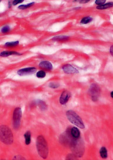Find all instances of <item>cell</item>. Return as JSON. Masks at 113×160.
<instances>
[{"mask_svg":"<svg viewBox=\"0 0 113 160\" xmlns=\"http://www.w3.org/2000/svg\"><path fill=\"white\" fill-rule=\"evenodd\" d=\"M113 7V2H108V3H105L102 5H97V10H106V9L111 8Z\"/></svg>","mask_w":113,"mask_h":160,"instance_id":"cell-13","label":"cell"},{"mask_svg":"<svg viewBox=\"0 0 113 160\" xmlns=\"http://www.w3.org/2000/svg\"><path fill=\"white\" fill-rule=\"evenodd\" d=\"M70 133H71V137L74 138H78L80 137V132H79V129L76 127H72Z\"/></svg>","mask_w":113,"mask_h":160,"instance_id":"cell-11","label":"cell"},{"mask_svg":"<svg viewBox=\"0 0 113 160\" xmlns=\"http://www.w3.org/2000/svg\"><path fill=\"white\" fill-rule=\"evenodd\" d=\"M36 68L34 67H30V68H26L23 69H20L18 71V74L19 76H25V75H29L32 74L35 72Z\"/></svg>","mask_w":113,"mask_h":160,"instance_id":"cell-7","label":"cell"},{"mask_svg":"<svg viewBox=\"0 0 113 160\" xmlns=\"http://www.w3.org/2000/svg\"><path fill=\"white\" fill-rule=\"evenodd\" d=\"M37 149L39 156L43 159H46L48 155V146L45 138L39 135L37 138Z\"/></svg>","mask_w":113,"mask_h":160,"instance_id":"cell-1","label":"cell"},{"mask_svg":"<svg viewBox=\"0 0 113 160\" xmlns=\"http://www.w3.org/2000/svg\"><path fill=\"white\" fill-rule=\"evenodd\" d=\"M100 90L99 86L97 84H91L89 89V94L91 96V98L93 101H97L99 99L100 96Z\"/></svg>","mask_w":113,"mask_h":160,"instance_id":"cell-5","label":"cell"},{"mask_svg":"<svg viewBox=\"0 0 113 160\" xmlns=\"http://www.w3.org/2000/svg\"><path fill=\"white\" fill-rule=\"evenodd\" d=\"M37 105L39 107V108H40L42 111H44L45 110H47L48 106H47L46 104H45L44 101L37 100Z\"/></svg>","mask_w":113,"mask_h":160,"instance_id":"cell-14","label":"cell"},{"mask_svg":"<svg viewBox=\"0 0 113 160\" xmlns=\"http://www.w3.org/2000/svg\"><path fill=\"white\" fill-rule=\"evenodd\" d=\"M45 75H46V73H45V72L44 70H39L37 72L36 74L37 77L39 78H45Z\"/></svg>","mask_w":113,"mask_h":160,"instance_id":"cell-21","label":"cell"},{"mask_svg":"<svg viewBox=\"0 0 113 160\" xmlns=\"http://www.w3.org/2000/svg\"><path fill=\"white\" fill-rule=\"evenodd\" d=\"M62 70L66 74H77L79 73V71L77 68L71 64H66L62 67Z\"/></svg>","mask_w":113,"mask_h":160,"instance_id":"cell-8","label":"cell"},{"mask_svg":"<svg viewBox=\"0 0 113 160\" xmlns=\"http://www.w3.org/2000/svg\"><path fill=\"white\" fill-rule=\"evenodd\" d=\"M24 138H25V144L29 145L30 143V141H31V134L29 131H27L25 134H24Z\"/></svg>","mask_w":113,"mask_h":160,"instance_id":"cell-16","label":"cell"},{"mask_svg":"<svg viewBox=\"0 0 113 160\" xmlns=\"http://www.w3.org/2000/svg\"><path fill=\"white\" fill-rule=\"evenodd\" d=\"M19 44V41H13V42H8L5 44V46L8 47H16L17 45Z\"/></svg>","mask_w":113,"mask_h":160,"instance_id":"cell-19","label":"cell"},{"mask_svg":"<svg viewBox=\"0 0 113 160\" xmlns=\"http://www.w3.org/2000/svg\"><path fill=\"white\" fill-rule=\"evenodd\" d=\"M90 1V0H80V2L81 3V4H85V3H87Z\"/></svg>","mask_w":113,"mask_h":160,"instance_id":"cell-26","label":"cell"},{"mask_svg":"<svg viewBox=\"0 0 113 160\" xmlns=\"http://www.w3.org/2000/svg\"><path fill=\"white\" fill-rule=\"evenodd\" d=\"M10 27L8 26H4L3 28L2 29V32L3 33H7L8 32L10 31Z\"/></svg>","mask_w":113,"mask_h":160,"instance_id":"cell-23","label":"cell"},{"mask_svg":"<svg viewBox=\"0 0 113 160\" xmlns=\"http://www.w3.org/2000/svg\"><path fill=\"white\" fill-rule=\"evenodd\" d=\"M110 53H111V55L113 56V45L110 48Z\"/></svg>","mask_w":113,"mask_h":160,"instance_id":"cell-27","label":"cell"},{"mask_svg":"<svg viewBox=\"0 0 113 160\" xmlns=\"http://www.w3.org/2000/svg\"><path fill=\"white\" fill-rule=\"evenodd\" d=\"M12 55H20V54L14 51H5L0 53V56L1 57H8Z\"/></svg>","mask_w":113,"mask_h":160,"instance_id":"cell-12","label":"cell"},{"mask_svg":"<svg viewBox=\"0 0 113 160\" xmlns=\"http://www.w3.org/2000/svg\"><path fill=\"white\" fill-rule=\"evenodd\" d=\"M93 19L90 16H86V17H84L83 19H81V23L83 24V25H86V24H88L91 22V21H92Z\"/></svg>","mask_w":113,"mask_h":160,"instance_id":"cell-18","label":"cell"},{"mask_svg":"<svg viewBox=\"0 0 113 160\" xmlns=\"http://www.w3.org/2000/svg\"><path fill=\"white\" fill-rule=\"evenodd\" d=\"M0 141L5 145H11L14 141L11 130L5 125L0 126Z\"/></svg>","mask_w":113,"mask_h":160,"instance_id":"cell-2","label":"cell"},{"mask_svg":"<svg viewBox=\"0 0 113 160\" xmlns=\"http://www.w3.org/2000/svg\"><path fill=\"white\" fill-rule=\"evenodd\" d=\"M106 0H96L95 2V4L97 5H102L104 4H105Z\"/></svg>","mask_w":113,"mask_h":160,"instance_id":"cell-24","label":"cell"},{"mask_svg":"<svg viewBox=\"0 0 113 160\" xmlns=\"http://www.w3.org/2000/svg\"><path fill=\"white\" fill-rule=\"evenodd\" d=\"M100 154L101 155L102 158L103 159H106L108 157V152H107V149L105 147H102L101 149H100Z\"/></svg>","mask_w":113,"mask_h":160,"instance_id":"cell-15","label":"cell"},{"mask_svg":"<svg viewBox=\"0 0 113 160\" xmlns=\"http://www.w3.org/2000/svg\"><path fill=\"white\" fill-rule=\"evenodd\" d=\"M66 114L67 118H68V120L72 124H74L76 126H77V127L82 129L85 128V125L83 120H82L80 116H79L75 111L72 110H69L66 111Z\"/></svg>","mask_w":113,"mask_h":160,"instance_id":"cell-4","label":"cell"},{"mask_svg":"<svg viewBox=\"0 0 113 160\" xmlns=\"http://www.w3.org/2000/svg\"><path fill=\"white\" fill-rule=\"evenodd\" d=\"M49 87H50V88H52V89H56L59 87V84L56 83L52 82V83H50V84H49Z\"/></svg>","mask_w":113,"mask_h":160,"instance_id":"cell-22","label":"cell"},{"mask_svg":"<svg viewBox=\"0 0 113 160\" xmlns=\"http://www.w3.org/2000/svg\"><path fill=\"white\" fill-rule=\"evenodd\" d=\"M39 67L44 68L46 70H51L53 69V65L50 62L43 61L39 64Z\"/></svg>","mask_w":113,"mask_h":160,"instance_id":"cell-10","label":"cell"},{"mask_svg":"<svg viewBox=\"0 0 113 160\" xmlns=\"http://www.w3.org/2000/svg\"><path fill=\"white\" fill-rule=\"evenodd\" d=\"M111 97H112V98H113V91H112V92L111 93Z\"/></svg>","mask_w":113,"mask_h":160,"instance_id":"cell-28","label":"cell"},{"mask_svg":"<svg viewBox=\"0 0 113 160\" xmlns=\"http://www.w3.org/2000/svg\"><path fill=\"white\" fill-rule=\"evenodd\" d=\"M24 1V0H14L13 2H12V4L13 5H16L18 4H20V3H22Z\"/></svg>","mask_w":113,"mask_h":160,"instance_id":"cell-25","label":"cell"},{"mask_svg":"<svg viewBox=\"0 0 113 160\" xmlns=\"http://www.w3.org/2000/svg\"><path fill=\"white\" fill-rule=\"evenodd\" d=\"M69 37L68 36H65V35H60L57 36L53 38V40L54 41H65L66 40H69Z\"/></svg>","mask_w":113,"mask_h":160,"instance_id":"cell-17","label":"cell"},{"mask_svg":"<svg viewBox=\"0 0 113 160\" xmlns=\"http://www.w3.org/2000/svg\"><path fill=\"white\" fill-rule=\"evenodd\" d=\"M34 4H35V3L32 2V3H30V4H26V5H20V6H18V9H20V10H25V9H27V8L33 6Z\"/></svg>","mask_w":113,"mask_h":160,"instance_id":"cell-20","label":"cell"},{"mask_svg":"<svg viewBox=\"0 0 113 160\" xmlns=\"http://www.w3.org/2000/svg\"><path fill=\"white\" fill-rule=\"evenodd\" d=\"M71 93L69 91H67V90H65L62 94L60 95V103L62 105H65L66 104L67 102L69 101V99L71 98Z\"/></svg>","mask_w":113,"mask_h":160,"instance_id":"cell-9","label":"cell"},{"mask_svg":"<svg viewBox=\"0 0 113 160\" xmlns=\"http://www.w3.org/2000/svg\"><path fill=\"white\" fill-rule=\"evenodd\" d=\"M70 146L72 153H74L76 156L80 158L84 153V145L81 140L78 138H73L71 143H70Z\"/></svg>","mask_w":113,"mask_h":160,"instance_id":"cell-3","label":"cell"},{"mask_svg":"<svg viewBox=\"0 0 113 160\" xmlns=\"http://www.w3.org/2000/svg\"><path fill=\"white\" fill-rule=\"evenodd\" d=\"M21 117H22V111L20 107H17L14 110L13 113V126L14 129H18L20 127Z\"/></svg>","mask_w":113,"mask_h":160,"instance_id":"cell-6","label":"cell"},{"mask_svg":"<svg viewBox=\"0 0 113 160\" xmlns=\"http://www.w3.org/2000/svg\"><path fill=\"white\" fill-rule=\"evenodd\" d=\"M0 2H1V0H0Z\"/></svg>","mask_w":113,"mask_h":160,"instance_id":"cell-29","label":"cell"}]
</instances>
